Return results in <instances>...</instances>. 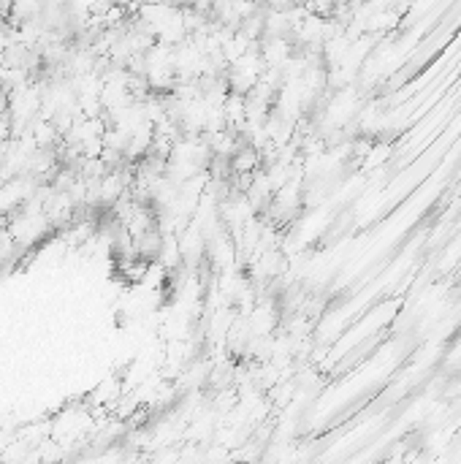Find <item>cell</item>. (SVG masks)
<instances>
[{"mask_svg": "<svg viewBox=\"0 0 461 464\" xmlns=\"http://www.w3.org/2000/svg\"><path fill=\"white\" fill-rule=\"evenodd\" d=\"M11 57H14V50H8L6 60H11ZM19 57H22V50H17V66H14V68H22V66H19Z\"/></svg>", "mask_w": 461, "mask_h": 464, "instance_id": "6da1fadb", "label": "cell"}]
</instances>
